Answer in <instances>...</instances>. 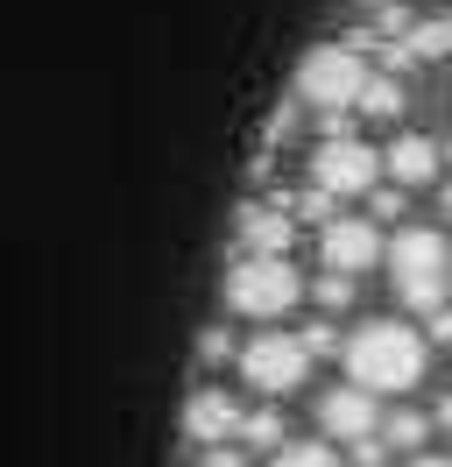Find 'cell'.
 <instances>
[{
  "label": "cell",
  "mask_w": 452,
  "mask_h": 467,
  "mask_svg": "<svg viewBox=\"0 0 452 467\" xmlns=\"http://www.w3.org/2000/svg\"><path fill=\"white\" fill-rule=\"evenodd\" d=\"M346 382H361L367 397H403V389H417L424 382V333L403 319H367L354 326L346 340Z\"/></svg>",
  "instance_id": "1"
},
{
  "label": "cell",
  "mask_w": 452,
  "mask_h": 467,
  "mask_svg": "<svg viewBox=\"0 0 452 467\" xmlns=\"http://www.w3.org/2000/svg\"><path fill=\"white\" fill-rule=\"evenodd\" d=\"M304 297V276L290 269V255H233L226 269V312L241 319H282Z\"/></svg>",
  "instance_id": "2"
},
{
  "label": "cell",
  "mask_w": 452,
  "mask_h": 467,
  "mask_svg": "<svg viewBox=\"0 0 452 467\" xmlns=\"http://www.w3.org/2000/svg\"><path fill=\"white\" fill-rule=\"evenodd\" d=\"M382 255H389L396 297H403L410 312H438V305H446V234L403 227L389 248H382Z\"/></svg>",
  "instance_id": "3"
},
{
  "label": "cell",
  "mask_w": 452,
  "mask_h": 467,
  "mask_svg": "<svg viewBox=\"0 0 452 467\" xmlns=\"http://www.w3.org/2000/svg\"><path fill=\"white\" fill-rule=\"evenodd\" d=\"M361 86H367V57L354 43H318L297 64V107H318V114H354Z\"/></svg>",
  "instance_id": "4"
},
{
  "label": "cell",
  "mask_w": 452,
  "mask_h": 467,
  "mask_svg": "<svg viewBox=\"0 0 452 467\" xmlns=\"http://www.w3.org/2000/svg\"><path fill=\"white\" fill-rule=\"evenodd\" d=\"M233 361H241V382L262 389V397H290L311 376V354L297 348V333H254V340L233 348Z\"/></svg>",
  "instance_id": "5"
},
{
  "label": "cell",
  "mask_w": 452,
  "mask_h": 467,
  "mask_svg": "<svg viewBox=\"0 0 452 467\" xmlns=\"http://www.w3.org/2000/svg\"><path fill=\"white\" fill-rule=\"evenodd\" d=\"M375 177H382V149H367L361 135H325V142L311 149V184L333 192V199H354Z\"/></svg>",
  "instance_id": "6"
},
{
  "label": "cell",
  "mask_w": 452,
  "mask_h": 467,
  "mask_svg": "<svg viewBox=\"0 0 452 467\" xmlns=\"http://www.w3.org/2000/svg\"><path fill=\"white\" fill-rule=\"evenodd\" d=\"M318 263L339 269V276L375 269L382 263V227H375V220H325V227H318Z\"/></svg>",
  "instance_id": "7"
},
{
  "label": "cell",
  "mask_w": 452,
  "mask_h": 467,
  "mask_svg": "<svg viewBox=\"0 0 452 467\" xmlns=\"http://www.w3.org/2000/svg\"><path fill=\"white\" fill-rule=\"evenodd\" d=\"M318 425H325V439H361V432L382 425V410H375V397H367L361 382H339V389L318 397Z\"/></svg>",
  "instance_id": "8"
},
{
  "label": "cell",
  "mask_w": 452,
  "mask_h": 467,
  "mask_svg": "<svg viewBox=\"0 0 452 467\" xmlns=\"http://www.w3.org/2000/svg\"><path fill=\"white\" fill-rule=\"evenodd\" d=\"M233 432H241V404H233L226 389H191V404H184V439H191V446H226Z\"/></svg>",
  "instance_id": "9"
},
{
  "label": "cell",
  "mask_w": 452,
  "mask_h": 467,
  "mask_svg": "<svg viewBox=\"0 0 452 467\" xmlns=\"http://www.w3.org/2000/svg\"><path fill=\"white\" fill-rule=\"evenodd\" d=\"M233 241H241V255H290V241H297V220H290L282 205H241V220H233Z\"/></svg>",
  "instance_id": "10"
},
{
  "label": "cell",
  "mask_w": 452,
  "mask_h": 467,
  "mask_svg": "<svg viewBox=\"0 0 452 467\" xmlns=\"http://www.w3.org/2000/svg\"><path fill=\"white\" fill-rule=\"evenodd\" d=\"M438 163H446V156H438V142H431V135H396V142L382 149V171H389L403 192H410V184H431V177H438Z\"/></svg>",
  "instance_id": "11"
},
{
  "label": "cell",
  "mask_w": 452,
  "mask_h": 467,
  "mask_svg": "<svg viewBox=\"0 0 452 467\" xmlns=\"http://www.w3.org/2000/svg\"><path fill=\"white\" fill-rule=\"evenodd\" d=\"M354 114H367V120H396V114H403V86L367 71V86L354 92Z\"/></svg>",
  "instance_id": "12"
},
{
  "label": "cell",
  "mask_w": 452,
  "mask_h": 467,
  "mask_svg": "<svg viewBox=\"0 0 452 467\" xmlns=\"http://www.w3.org/2000/svg\"><path fill=\"white\" fill-rule=\"evenodd\" d=\"M375 432H382V446H389V453H410V446H424L431 418H424V410H389V418H382Z\"/></svg>",
  "instance_id": "13"
},
{
  "label": "cell",
  "mask_w": 452,
  "mask_h": 467,
  "mask_svg": "<svg viewBox=\"0 0 452 467\" xmlns=\"http://www.w3.org/2000/svg\"><path fill=\"white\" fill-rule=\"evenodd\" d=\"M403 50H410V64H431V57H452V22H417V29L403 36Z\"/></svg>",
  "instance_id": "14"
},
{
  "label": "cell",
  "mask_w": 452,
  "mask_h": 467,
  "mask_svg": "<svg viewBox=\"0 0 452 467\" xmlns=\"http://www.w3.org/2000/svg\"><path fill=\"white\" fill-rule=\"evenodd\" d=\"M269 467H346V461H339V453L325 446V439H282V446H276V461H269Z\"/></svg>",
  "instance_id": "15"
},
{
  "label": "cell",
  "mask_w": 452,
  "mask_h": 467,
  "mask_svg": "<svg viewBox=\"0 0 452 467\" xmlns=\"http://www.w3.org/2000/svg\"><path fill=\"white\" fill-rule=\"evenodd\" d=\"M233 439L254 446V453H276V446H282V418H276V410H241V432H233Z\"/></svg>",
  "instance_id": "16"
},
{
  "label": "cell",
  "mask_w": 452,
  "mask_h": 467,
  "mask_svg": "<svg viewBox=\"0 0 452 467\" xmlns=\"http://www.w3.org/2000/svg\"><path fill=\"white\" fill-rule=\"evenodd\" d=\"M304 291L318 297V312H325V319H339V312L354 305V276H339V269H325V276H318V284H304Z\"/></svg>",
  "instance_id": "17"
},
{
  "label": "cell",
  "mask_w": 452,
  "mask_h": 467,
  "mask_svg": "<svg viewBox=\"0 0 452 467\" xmlns=\"http://www.w3.org/2000/svg\"><path fill=\"white\" fill-rule=\"evenodd\" d=\"M403 213H410V192H403V184H367V220H375V227H389Z\"/></svg>",
  "instance_id": "18"
},
{
  "label": "cell",
  "mask_w": 452,
  "mask_h": 467,
  "mask_svg": "<svg viewBox=\"0 0 452 467\" xmlns=\"http://www.w3.org/2000/svg\"><path fill=\"white\" fill-rule=\"evenodd\" d=\"M282 213H290V220H318V227H325V220H333V192H318V184H304V192H297V199L282 205Z\"/></svg>",
  "instance_id": "19"
},
{
  "label": "cell",
  "mask_w": 452,
  "mask_h": 467,
  "mask_svg": "<svg viewBox=\"0 0 452 467\" xmlns=\"http://www.w3.org/2000/svg\"><path fill=\"white\" fill-rule=\"evenodd\" d=\"M233 348H241V340H233L226 326H205V333H198V361H205V368H220V361H233Z\"/></svg>",
  "instance_id": "20"
},
{
  "label": "cell",
  "mask_w": 452,
  "mask_h": 467,
  "mask_svg": "<svg viewBox=\"0 0 452 467\" xmlns=\"http://www.w3.org/2000/svg\"><path fill=\"white\" fill-rule=\"evenodd\" d=\"M297 348H304L311 361H318V354H339V326L333 319H311L304 333H297Z\"/></svg>",
  "instance_id": "21"
},
{
  "label": "cell",
  "mask_w": 452,
  "mask_h": 467,
  "mask_svg": "<svg viewBox=\"0 0 452 467\" xmlns=\"http://www.w3.org/2000/svg\"><path fill=\"white\" fill-rule=\"evenodd\" d=\"M346 461H354V467H382V461H389L382 432H361V439H346Z\"/></svg>",
  "instance_id": "22"
},
{
  "label": "cell",
  "mask_w": 452,
  "mask_h": 467,
  "mask_svg": "<svg viewBox=\"0 0 452 467\" xmlns=\"http://www.w3.org/2000/svg\"><path fill=\"white\" fill-rule=\"evenodd\" d=\"M297 120H304V107H297V99H282L276 114H269V142H290V135H297Z\"/></svg>",
  "instance_id": "23"
},
{
  "label": "cell",
  "mask_w": 452,
  "mask_h": 467,
  "mask_svg": "<svg viewBox=\"0 0 452 467\" xmlns=\"http://www.w3.org/2000/svg\"><path fill=\"white\" fill-rule=\"evenodd\" d=\"M424 348H452V305L424 312Z\"/></svg>",
  "instance_id": "24"
},
{
  "label": "cell",
  "mask_w": 452,
  "mask_h": 467,
  "mask_svg": "<svg viewBox=\"0 0 452 467\" xmlns=\"http://www.w3.org/2000/svg\"><path fill=\"white\" fill-rule=\"evenodd\" d=\"M191 467H254L248 453H241V446H198V461Z\"/></svg>",
  "instance_id": "25"
},
{
  "label": "cell",
  "mask_w": 452,
  "mask_h": 467,
  "mask_svg": "<svg viewBox=\"0 0 452 467\" xmlns=\"http://www.w3.org/2000/svg\"><path fill=\"white\" fill-rule=\"evenodd\" d=\"M431 425H446V432H452V389L438 397V410H431Z\"/></svg>",
  "instance_id": "26"
},
{
  "label": "cell",
  "mask_w": 452,
  "mask_h": 467,
  "mask_svg": "<svg viewBox=\"0 0 452 467\" xmlns=\"http://www.w3.org/2000/svg\"><path fill=\"white\" fill-rule=\"evenodd\" d=\"M410 467H452V461H438V453H424V461H410Z\"/></svg>",
  "instance_id": "27"
},
{
  "label": "cell",
  "mask_w": 452,
  "mask_h": 467,
  "mask_svg": "<svg viewBox=\"0 0 452 467\" xmlns=\"http://www.w3.org/2000/svg\"><path fill=\"white\" fill-rule=\"evenodd\" d=\"M354 7H389V0H354Z\"/></svg>",
  "instance_id": "28"
},
{
  "label": "cell",
  "mask_w": 452,
  "mask_h": 467,
  "mask_svg": "<svg viewBox=\"0 0 452 467\" xmlns=\"http://www.w3.org/2000/svg\"><path fill=\"white\" fill-rule=\"evenodd\" d=\"M446 213H452V184H446Z\"/></svg>",
  "instance_id": "29"
},
{
  "label": "cell",
  "mask_w": 452,
  "mask_h": 467,
  "mask_svg": "<svg viewBox=\"0 0 452 467\" xmlns=\"http://www.w3.org/2000/svg\"><path fill=\"white\" fill-rule=\"evenodd\" d=\"M438 156H452V142H446V149H438Z\"/></svg>",
  "instance_id": "30"
}]
</instances>
